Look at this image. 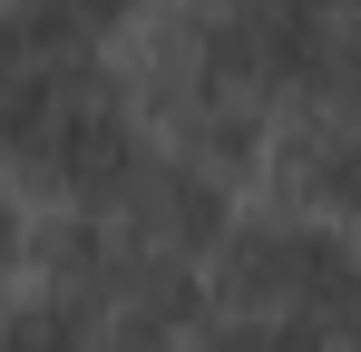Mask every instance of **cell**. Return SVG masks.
Here are the masks:
<instances>
[{
	"mask_svg": "<svg viewBox=\"0 0 361 352\" xmlns=\"http://www.w3.org/2000/svg\"><path fill=\"white\" fill-rule=\"evenodd\" d=\"M0 117H10V206L108 216L157 147L118 49H10Z\"/></svg>",
	"mask_w": 361,
	"mask_h": 352,
	"instance_id": "cell-1",
	"label": "cell"
},
{
	"mask_svg": "<svg viewBox=\"0 0 361 352\" xmlns=\"http://www.w3.org/2000/svg\"><path fill=\"white\" fill-rule=\"evenodd\" d=\"M235 176L195 167L185 147H147V167L127 176V196L108 206V225L127 235V245H147V254H176V264H215V245L235 235Z\"/></svg>",
	"mask_w": 361,
	"mask_h": 352,
	"instance_id": "cell-3",
	"label": "cell"
},
{
	"mask_svg": "<svg viewBox=\"0 0 361 352\" xmlns=\"http://www.w3.org/2000/svg\"><path fill=\"white\" fill-rule=\"evenodd\" d=\"M157 0H10V49H127Z\"/></svg>",
	"mask_w": 361,
	"mask_h": 352,
	"instance_id": "cell-5",
	"label": "cell"
},
{
	"mask_svg": "<svg viewBox=\"0 0 361 352\" xmlns=\"http://www.w3.org/2000/svg\"><path fill=\"white\" fill-rule=\"evenodd\" d=\"M264 206H293L322 225H361V108L342 98H293L274 117V147H264Z\"/></svg>",
	"mask_w": 361,
	"mask_h": 352,
	"instance_id": "cell-4",
	"label": "cell"
},
{
	"mask_svg": "<svg viewBox=\"0 0 361 352\" xmlns=\"http://www.w3.org/2000/svg\"><path fill=\"white\" fill-rule=\"evenodd\" d=\"M342 352H361V333H352V343H342Z\"/></svg>",
	"mask_w": 361,
	"mask_h": 352,
	"instance_id": "cell-10",
	"label": "cell"
},
{
	"mask_svg": "<svg viewBox=\"0 0 361 352\" xmlns=\"http://www.w3.org/2000/svg\"><path fill=\"white\" fill-rule=\"evenodd\" d=\"M88 352H185V333H157V323H98Z\"/></svg>",
	"mask_w": 361,
	"mask_h": 352,
	"instance_id": "cell-9",
	"label": "cell"
},
{
	"mask_svg": "<svg viewBox=\"0 0 361 352\" xmlns=\"http://www.w3.org/2000/svg\"><path fill=\"white\" fill-rule=\"evenodd\" d=\"M185 352H322L312 333H293V323H264V313H205L195 333H185Z\"/></svg>",
	"mask_w": 361,
	"mask_h": 352,
	"instance_id": "cell-7",
	"label": "cell"
},
{
	"mask_svg": "<svg viewBox=\"0 0 361 352\" xmlns=\"http://www.w3.org/2000/svg\"><path fill=\"white\" fill-rule=\"evenodd\" d=\"M98 343V313L78 293L49 284H10V323H0V352H88Z\"/></svg>",
	"mask_w": 361,
	"mask_h": 352,
	"instance_id": "cell-6",
	"label": "cell"
},
{
	"mask_svg": "<svg viewBox=\"0 0 361 352\" xmlns=\"http://www.w3.org/2000/svg\"><path fill=\"white\" fill-rule=\"evenodd\" d=\"M205 284L225 313H264V323H293L322 352H342L361 333V225H322L293 206H244L235 235L205 264Z\"/></svg>",
	"mask_w": 361,
	"mask_h": 352,
	"instance_id": "cell-2",
	"label": "cell"
},
{
	"mask_svg": "<svg viewBox=\"0 0 361 352\" xmlns=\"http://www.w3.org/2000/svg\"><path fill=\"white\" fill-rule=\"evenodd\" d=\"M312 98L361 108V0H332V20H322V78H312Z\"/></svg>",
	"mask_w": 361,
	"mask_h": 352,
	"instance_id": "cell-8",
	"label": "cell"
}]
</instances>
